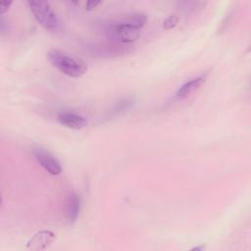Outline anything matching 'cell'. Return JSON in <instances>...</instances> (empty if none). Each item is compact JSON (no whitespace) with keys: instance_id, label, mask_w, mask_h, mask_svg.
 <instances>
[{"instance_id":"cell-1","label":"cell","mask_w":251,"mask_h":251,"mask_svg":"<svg viewBox=\"0 0 251 251\" xmlns=\"http://www.w3.org/2000/svg\"><path fill=\"white\" fill-rule=\"evenodd\" d=\"M50 64L70 77H79L87 71V65L80 59L70 56L59 49H51L47 54Z\"/></svg>"},{"instance_id":"cell-2","label":"cell","mask_w":251,"mask_h":251,"mask_svg":"<svg viewBox=\"0 0 251 251\" xmlns=\"http://www.w3.org/2000/svg\"><path fill=\"white\" fill-rule=\"evenodd\" d=\"M29 10L31 11L36 22L46 30L56 31L60 23L58 17L53 11L51 5L47 1H27Z\"/></svg>"},{"instance_id":"cell-3","label":"cell","mask_w":251,"mask_h":251,"mask_svg":"<svg viewBox=\"0 0 251 251\" xmlns=\"http://www.w3.org/2000/svg\"><path fill=\"white\" fill-rule=\"evenodd\" d=\"M105 34L108 38L119 43H130L136 41L140 36V29L124 25L117 21L109 22L105 25Z\"/></svg>"},{"instance_id":"cell-4","label":"cell","mask_w":251,"mask_h":251,"mask_svg":"<svg viewBox=\"0 0 251 251\" xmlns=\"http://www.w3.org/2000/svg\"><path fill=\"white\" fill-rule=\"evenodd\" d=\"M33 154L39 165L50 175L58 176L62 173V166L59 160L50 151L44 148H35Z\"/></svg>"},{"instance_id":"cell-5","label":"cell","mask_w":251,"mask_h":251,"mask_svg":"<svg viewBox=\"0 0 251 251\" xmlns=\"http://www.w3.org/2000/svg\"><path fill=\"white\" fill-rule=\"evenodd\" d=\"M56 239V235L53 231L48 229H43L36 232L25 244L26 248L29 250L40 251L46 249L51 243Z\"/></svg>"},{"instance_id":"cell-6","label":"cell","mask_w":251,"mask_h":251,"mask_svg":"<svg viewBox=\"0 0 251 251\" xmlns=\"http://www.w3.org/2000/svg\"><path fill=\"white\" fill-rule=\"evenodd\" d=\"M80 196L75 191H72L67 197L65 206V218L69 225H74L76 222L80 212Z\"/></svg>"},{"instance_id":"cell-7","label":"cell","mask_w":251,"mask_h":251,"mask_svg":"<svg viewBox=\"0 0 251 251\" xmlns=\"http://www.w3.org/2000/svg\"><path fill=\"white\" fill-rule=\"evenodd\" d=\"M207 77H208V74H203L184 82L182 85L178 87V89L176 92V99L182 100L190 96L192 93L197 91L206 82Z\"/></svg>"},{"instance_id":"cell-8","label":"cell","mask_w":251,"mask_h":251,"mask_svg":"<svg viewBox=\"0 0 251 251\" xmlns=\"http://www.w3.org/2000/svg\"><path fill=\"white\" fill-rule=\"evenodd\" d=\"M57 121L60 125L72 129H80L86 126V120L74 112H60L57 115Z\"/></svg>"},{"instance_id":"cell-9","label":"cell","mask_w":251,"mask_h":251,"mask_svg":"<svg viewBox=\"0 0 251 251\" xmlns=\"http://www.w3.org/2000/svg\"><path fill=\"white\" fill-rule=\"evenodd\" d=\"M118 21L124 25H130L134 28L140 29L145 25V24L147 22V16L143 13H132V14H128V15L125 16L124 18H122Z\"/></svg>"},{"instance_id":"cell-10","label":"cell","mask_w":251,"mask_h":251,"mask_svg":"<svg viewBox=\"0 0 251 251\" xmlns=\"http://www.w3.org/2000/svg\"><path fill=\"white\" fill-rule=\"evenodd\" d=\"M134 104V99L130 96L128 97H124L122 99H120L118 102H116V104L113 106V108L110 111L111 115H117V114H121L126 110H128L129 108H131Z\"/></svg>"},{"instance_id":"cell-11","label":"cell","mask_w":251,"mask_h":251,"mask_svg":"<svg viewBox=\"0 0 251 251\" xmlns=\"http://www.w3.org/2000/svg\"><path fill=\"white\" fill-rule=\"evenodd\" d=\"M178 21H179V18L177 16H175V15L170 16L163 22V27L165 29H172L176 26V25L178 24Z\"/></svg>"},{"instance_id":"cell-12","label":"cell","mask_w":251,"mask_h":251,"mask_svg":"<svg viewBox=\"0 0 251 251\" xmlns=\"http://www.w3.org/2000/svg\"><path fill=\"white\" fill-rule=\"evenodd\" d=\"M102 2L101 1H88L85 4V10L86 11H92L95 8H97L98 5H100Z\"/></svg>"},{"instance_id":"cell-13","label":"cell","mask_w":251,"mask_h":251,"mask_svg":"<svg viewBox=\"0 0 251 251\" xmlns=\"http://www.w3.org/2000/svg\"><path fill=\"white\" fill-rule=\"evenodd\" d=\"M12 5V1H2V2H0V13L3 15L4 13H6L8 10H9V8H10V6Z\"/></svg>"},{"instance_id":"cell-14","label":"cell","mask_w":251,"mask_h":251,"mask_svg":"<svg viewBox=\"0 0 251 251\" xmlns=\"http://www.w3.org/2000/svg\"><path fill=\"white\" fill-rule=\"evenodd\" d=\"M205 247H204V245H200V246H196V247H194V248H192L191 250H203Z\"/></svg>"}]
</instances>
